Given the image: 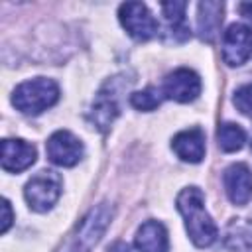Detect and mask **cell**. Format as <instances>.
I'll use <instances>...</instances> for the list:
<instances>
[{
  "label": "cell",
  "mask_w": 252,
  "mask_h": 252,
  "mask_svg": "<svg viewBox=\"0 0 252 252\" xmlns=\"http://www.w3.org/2000/svg\"><path fill=\"white\" fill-rule=\"evenodd\" d=\"M175 203H177V211L185 219V228H187V234L193 240V244L199 248L211 246L217 240L219 230H217V224L213 222V219L209 217V213L205 211L203 191L199 187H185L177 195Z\"/></svg>",
  "instance_id": "1"
},
{
  "label": "cell",
  "mask_w": 252,
  "mask_h": 252,
  "mask_svg": "<svg viewBox=\"0 0 252 252\" xmlns=\"http://www.w3.org/2000/svg\"><path fill=\"white\" fill-rule=\"evenodd\" d=\"M59 98V87L55 81L45 77H35L24 81L16 87L12 94V104L24 114H41L43 110L51 108Z\"/></svg>",
  "instance_id": "2"
},
{
  "label": "cell",
  "mask_w": 252,
  "mask_h": 252,
  "mask_svg": "<svg viewBox=\"0 0 252 252\" xmlns=\"http://www.w3.org/2000/svg\"><path fill=\"white\" fill-rule=\"evenodd\" d=\"M110 219H112V207H108V203H100L93 207L85 215V219L77 224L75 232L61 246L59 252H89L104 234Z\"/></svg>",
  "instance_id": "3"
},
{
  "label": "cell",
  "mask_w": 252,
  "mask_h": 252,
  "mask_svg": "<svg viewBox=\"0 0 252 252\" xmlns=\"http://www.w3.org/2000/svg\"><path fill=\"white\" fill-rule=\"evenodd\" d=\"M61 195V175L51 169H41L35 173L24 189V197L30 205V209L37 213L49 211Z\"/></svg>",
  "instance_id": "4"
},
{
  "label": "cell",
  "mask_w": 252,
  "mask_h": 252,
  "mask_svg": "<svg viewBox=\"0 0 252 252\" xmlns=\"http://www.w3.org/2000/svg\"><path fill=\"white\" fill-rule=\"evenodd\" d=\"M118 20L124 30L138 41L152 39L158 33V22L142 2H126L118 8Z\"/></svg>",
  "instance_id": "5"
},
{
  "label": "cell",
  "mask_w": 252,
  "mask_h": 252,
  "mask_svg": "<svg viewBox=\"0 0 252 252\" xmlns=\"http://www.w3.org/2000/svg\"><path fill=\"white\" fill-rule=\"evenodd\" d=\"M252 55V30L246 24H230L222 33V59L230 67H238Z\"/></svg>",
  "instance_id": "6"
},
{
  "label": "cell",
  "mask_w": 252,
  "mask_h": 252,
  "mask_svg": "<svg viewBox=\"0 0 252 252\" xmlns=\"http://www.w3.org/2000/svg\"><path fill=\"white\" fill-rule=\"evenodd\" d=\"M45 152L49 161H53L55 165L71 167L79 163V159L83 158V144L69 130H57L49 136L45 144Z\"/></svg>",
  "instance_id": "7"
},
{
  "label": "cell",
  "mask_w": 252,
  "mask_h": 252,
  "mask_svg": "<svg viewBox=\"0 0 252 252\" xmlns=\"http://www.w3.org/2000/svg\"><path fill=\"white\" fill-rule=\"evenodd\" d=\"M201 93V79L195 71L181 67L163 79L161 94L175 102H191Z\"/></svg>",
  "instance_id": "8"
},
{
  "label": "cell",
  "mask_w": 252,
  "mask_h": 252,
  "mask_svg": "<svg viewBox=\"0 0 252 252\" xmlns=\"http://www.w3.org/2000/svg\"><path fill=\"white\" fill-rule=\"evenodd\" d=\"M224 189L234 205H246L252 199V171L246 163H232L224 171Z\"/></svg>",
  "instance_id": "9"
},
{
  "label": "cell",
  "mask_w": 252,
  "mask_h": 252,
  "mask_svg": "<svg viewBox=\"0 0 252 252\" xmlns=\"http://www.w3.org/2000/svg\"><path fill=\"white\" fill-rule=\"evenodd\" d=\"M35 161V148L26 140H2V169L20 173Z\"/></svg>",
  "instance_id": "10"
},
{
  "label": "cell",
  "mask_w": 252,
  "mask_h": 252,
  "mask_svg": "<svg viewBox=\"0 0 252 252\" xmlns=\"http://www.w3.org/2000/svg\"><path fill=\"white\" fill-rule=\"evenodd\" d=\"M118 112H120V108H118L114 85H106L104 89L98 91V94H96V98L93 102L89 118L100 132H106L110 128V124L114 122V118L118 116Z\"/></svg>",
  "instance_id": "11"
},
{
  "label": "cell",
  "mask_w": 252,
  "mask_h": 252,
  "mask_svg": "<svg viewBox=\"0 0 252 252\" xmlns=\"http://www.w3.org/2000/svg\"><path fill=\"white\" fill-rule=\"evenodd\" d=\"M173 152L189 163H199L205 158V134L201 128H189L173 136Z\"/></svg>",
  "instance_id": "12"
},
{
  "label": "cell",
  "mask_w": 252,
  "mask_h": 252,
  "mask_svg": "<svg viewBox=\"0 0 252 252\" xmlns=\"http://www.w3.org/2000/svg\"><path fill=\"white\" fill-rule=\"evenodd\" d=\"M222 2H201L197 12V32L199 37L207 43H213L220 32L222 24Z\"/></svg>",
  "instance_id": "13"
},
{
  "label": "cell",
  "mask_w": 252,
  "mask_h": 252,
  "mask_svg": "<svg viewBox=\"0 0 252 252\" xmlns=\"http://www.w3.org/2000/svg\"><path fill=\"white\" fill-rule=\"evenodd\" d=\"M136 246L140 252H167V230L158 220H146L136 232Z\"/></svg>",
  "instance_id": "14"
},
{
  "label": "cell",
  "mask_w": 252,
  "mask_h": 252,
  "mask_svg": "<svg viewBox=\"0 0 252 252\" xmlns=\"http://www.w3.org/2000/svg\"><path fill=\"white\" fill-rule=\"evenodd\" d=\"M185 8H187L185 2H163L161 4L167 32H169L171 39H175V41H185L191 35L187 18H185Z\"/></svg>",
  "instance_id": "15"
},
{
  "label": "cell",
  "mask_w": 252,
  "mask_h": 252,
  "mask_svg": "<svg viewBox=\"0 0 252 252\" xmlns=\"http://www.w3.org/2000/svg\"><path fill=\"white\" fill-rule=\"evenodd\" d=\"M224 244L232 252H252V226L246 222H232L226 230Z\"/></svg>",
  "instance_id": "16"
},
{
  "label": "cell",
  "mask_w": 252,
  "mask_h": 252,
  "mask_svg": "<svg viewBox=\"0 0 252 252\" xmlns=\"http://www.w3.org/2000/svg\"><path fill=\"white\" fill-rule=\"evenodd\" d=\"M217 142H219V148L222 152H236V150H240L244 146L246 134L238 124L224 122L217 130Z\"/></svg>",
  "instance_id": "17"
},
{
  "label": "cell",
  "mask_w": 252,
  "mask_h": 252,
  "mask_svg": "<svg viewBox=\"0 0 252 252\" xmlns=\"http://www.w3.org/2000/svg\"><path fill=\"white\" fill-rule=\"evenodd\" d=\"M161 102V91H158L156 87H148L144 91H136L132 93L130 96V104L138 110H144V112H150L154 108H158Z\"/></svg>",
  "instance_id": "18"
},
{
  "label": "cell",
  "mask_w": 252,
  "mask_h": 252,
  "mask_svg": "<svg viewBox=\"0 0 252 252\" xmlns=\"http://www.w3.org/2000/svg\"><path fill=\"white\" fill-rule=\"evenodd\" d=\"M232 102H234V106H236L242 114L252 116V83H246V85H242L240 89H236Z\"/></svg>",
  "instance_id": "19"
},
{
  "label": "cell",
  "mask_w": 252,
  "mask_h": 252,
  "mask_svg": "<svg viewBox=\"0 0 252 252\" xmlns=\"http://www.w3.org/2000/svg\"><path fill=\"white\" fill-rule=\"evenodd\" d=\"M2 226H0V230L2 232H6L8 228H10V224H12V207H10V203H8V199H4L2 201Z\"/></svg>",
  "instance_id": "20"
},
{
  "label": "cell",
  "mask_w": 252,
  "mask_h": 252,
  "mask_svg": "<svg viewBox=\"0 0 252 252\" xmlns=\"http://www.w3.org/2000/svg\"><path fill=\"white\" fill-rule=\"evenodd\" d=\"M108 252H132V248H130L126 242L118 240V242H114V244L108 248Z\"/></svg>",
  "instance_id": "21"
},
{
  "label": "cell",
  "mask_w": 252,
  "mask_h": 252,
  "mask_svg": "<svg viewBox=\"0 0 252 252\" xmlns=\"http://www.w3.org/2000/svg\"><path fill=\"white\" fill-rule=\"evenodd\" d=\"M240 12H242V16L252 20V4H240Z\"/></svg>",
  "instance_id": "22"
}]
</instances>
